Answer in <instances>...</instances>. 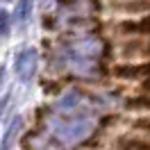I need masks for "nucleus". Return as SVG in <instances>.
Here are the masks:
<instances>
[{
  "mask_svg": "<svg viewBox=\"0 0 150 150\" xmlns=\"http://www.w3.org/2000/svg\"><path fill=\"white\" fill-rule=\"evenodd\" d=\"M55 137L57 139L66 141V143H73V141L84 139L86 134L91 132V116H66L64 121H55Z\"/></svg>",
  "mask_w": 150,
  "mask_h": 150,
  "instance_id": "obj_1",
  "label": "nucleus"
},
{
  "mask_svg": "<svg viewBox=\"0 0 150 150\" xmlns=\"http://www.w3.org/2000/svg\"><path fill=\"white\" fill-rule=\"evenodd\" d=\"M100 55V41L98 39H84V41H77L73 46L68 48V62L75 66V68H80V71H86V68H91L96 64V59Z\"/></svg>",
  "mask_w": 150,
  "mask_h": 150,
  "instance_id": "obj_2",
  "label": "nucleus"
},
{
  "mask_svg": "<svg viewBox=\"0 0 150 150\" xmlns=\"http://www.w3.org/2000/svg\"><path fill=\"white\" fill-rule=\"evenodd\" d=\"M14 68H16V75L23 82H30L37 73V50L28 48V50L18 52L16 59H14Z\"/></svg>",
  "mask_w": 150,
  "mask_h": 150,
  "instance_id": "obj_3",
  "label": "nucleus"
},
{
  "mask_svg": "<svg viewBox=\"0 0 150 150\" xmlns=\"http://www.w3.org/2000/svg\"><path fill=\"white\" fill-rule=\"evenodd\" d=\"M121 30L125 32H134V34H150V14L141 21H134V23H123Z\"/></svg>",
  "mask_w": 150,
  "mask_h": 150,
  "instance_id": "obj_4",
  "label": "nucleus"
},
{
  "mask_svg": "<svg viewBox=\"0 0 150 150\" xmlns=\"http://www.w3.org/2000/svg\"><path fill=\"white\" fill-rule=\"evenodd\" d=\"M118 75L121 77H148L150 75V66H130V68H118Z\"/></svg>",
  "mask_w": 150,
  "mask_h": 150,
  "instance_id": "obj_5",
  "label": "nucleus"
},
{
  "mask_svg": "<svg viewBox=\"0 0 150 150\" xmlns=\"http://www.w3.org/2000/svg\"><path fill=\"white\" fill-rule=\"evenodd\" d=\"M18 130H21V118L16 116V118H14V123H11V127L5 132V139H2V150H9L11 139H14V134H16Z\"/></svg>",
  "mask_w": 150,
  "mask_h": 150,
  "instance_id": "obj_6",
  "label": "nucleus"
},
{
  "mask_svg": "<svg viewBox=\"0 0 150 150\" xmlns=\"http://www.w3.org/2000/svg\"><path fill=\"white\" fill-rule=\"evenodd\" d=\"M121 150H150L148 141H123Z\"/></svg>",
  "mask_w": 150,
  "mask_h": 150,
  "instance_id": "obj_7",
  "label": "nucleus"
},
{
  "mask_svg": "<svg viewBox=\"0 0 150 150\" xmlns=\"http://www.w3.org/2000/svg\"><path fill=\"white\" fill-rule=\"evenodd\" d=\"M32 9V5L30 2H18V11H21V21H28V14Z\"/></svg>",
  "mask_w": 150,
  "mask_h": 150,
  "instance_id": "obj_8",
  "label": "nucleus"
},
{
  "mask_svg": "<svg viewBox=\"0 0 150 150\" xmlns=\"http://www.w3.org/2000/svg\"><path fill=\"white\" fill-rule=\"evenodd\" d=\"M0 16H2V37H7V32H9V18H7V11H2Z\"/></svg>",
  "mask_w": 150,
  "mask_h": 150,
  "instance_id": "obj_9",
  "label": "nucleus"
}]
</instances>
